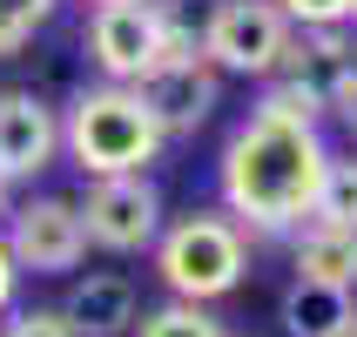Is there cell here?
Here are the masks:
<instances>
[{
	"instance_id": "6da1fadb",
	"label": "cell",
	"mask_w": 357,
	"mask_h": 337,
	"mask_svg": "<svg viewBox=\"0 0 357 337\" xmlns=\"http://www.w3.org/2000/svg\"><path fill=\"white\" fill-rule=\"evenodd\" d=\"M324 169H331V149H324L317 121L257 101L250 121L229 135V149L216 162V189H222V209L243 230L283 237V230H303L310 223Z\"/></svg>"
},
{
	"instance_id": "7a4b0ae2",
	"label": "cell",
	"mask_w": 357,
	"mask_h": 337,
	"mask_svg": "<svg viewBox=\"0 0 357 337\" xmlns=\"http://www.w3.org/2000/svg\"><path fill=\"white\" fill-rule=\"evenodd\" d=\"M162 121L149 115V101L128 81H101L81 88L68 121H61V149L75 156L81 176H149V162L162 156Z\"/></svg>"
},
{
	"instance_id": "3957f363",
	"label": "cell",
	"mask_w": 357,
	"mask_h": 337,
	"mask_svg": "<svg viewBox=\"0 0 357 337\" xmlns=\"http://www.w3.org/2000/svg\"><path fill=\"white\" fill-rule=\"evenodd\" d=\"M243 263H250V237L229 209H196V216H176L155 237V277L189 304H216L243 283Z\"/></svg>"
},
{
	"instance_id": "277c9868",
	"label": "cell",
	"mask_w": 357,
	"mask_h": 337,
	"mask_svg": "<svg viewBox=\"0 0 357 337\" xmlns=\"http://www.w3.org/2000/svg\"><path fill=\"white\" fill-rule=\"evenodd\" d=\"M351 81H357V47L344 40V27H297L263 101L283 108V115L317 121V115H337V95Z\"/></svg>"
},
{
	"instance_id": "5b68a950",
	"label": "cell",
	"mask_w": 357,
	"mask_h": 337,
	"mask_svg": "<svg viewBox=\"0 0 357 337\" xmlns=\"http://www.w3.org/2000/svg\"><path fill=\"white\" fill-rule=\"evenodd\" d=\"M290 14L277 0H216L209 7V34H202V54L216 61L222 75H257L270 81L290 54Z\"/></svg>"
},
{
	"instance_id": "8992f818",
	"label": "cell",
	"mask_w": 357,
	"mask_h": 337,
	"mask_svg": "<svg viewBox=\"0 0 357 337\" xmlns=\"http://www.w3.org/2000/svg\"><path fill=\"white\" fill-rule=\"evenodd\" d=\"M88 54H95L101 81H128L135 88L169 54L155 0H95V14H88Z\"/></svg>"
},
{
	"instance_id": "52a82bcc",
	"label": "cell",
	"mask_w": 357,
	"mask_h": 337,
	"mask_svg": "<svg viewBox=\"0 0 357 337\" xmlns=\"http://www.w3.org/2000/svg\"><path fill=\"white\" fill-rule=\"evenodd\" d=\"M81 223H88V243L95 250H115V257H135V250H155L162 237V189L149 176H101L81 202Z\"/></svg>"
},
{
	"instance_id": "ba28073f",
	"label": "cell",
	"mask_w": 357,
	"mask_h": 337,
	"mask_svg": "<svg viewBox=\"0 0 357 337\" xmlns=\"http://www.w3.org/2000/svg\"><path fill=\"white\" fill-rule=\"evenodd\" d=\"M7 250H14L20 270L34 277H68L81 257H88V223H81V202L68 196H27L7 223Z\"/></svg>"
},
{
	"instance_id": "9c48e42d",
	"label": "cell",
	"mask_w": 357,
	"mask_h": 337,
	"mask_svg": "<svg viewBox=\"0 0 357 337\" xmlns=\"http://www.w3.org/2000/svg\"><path fill=\"white\" fill-rule=\"evenodd\" d=\"M135 95L149 101V115L162 121V135H196L222 101V68L209 54H162L135 81Z\"/></svg>"
},
{
	"instance_id": "30bf717a",
	"label": "cell",
	"mask_w": 357,
	"mask_h": 337,
	"mask_svg": "<svg viewBox=\"0 0 357 337\" xmlns=\"http://www.w3.org/2000/svg\"><path fill=\"white\" fill-rule=\"evenodd\" d=\"M61 149V115L34 88H0V182L40 176Z\"/></svg>"
},
{
	"instance_id": "8fae6325",
	"label": "cell",
	"mask_w": 357,
	"mask_h": 337,
	"mask_svg": "<svg viewBox=\"0 0 357 337\" xmlns=\"http://www.w3.org/2000/svg\"><path fill=\"white\" fill-rule=\"evenodd\" d=\"M61 317L75 324V337H128L135 317H142V297H135V283L121 277V270H88L68 290Z\"/></svg>"
},
{
	"instance_id": "7c38bea8",
	"label": "cell",
	"mask_w": 357,
	"mask_h": 337,
	"mask_svg": "<svg viewBox=\"0 0 357 337\" xmlns=\"http://www.w3.org/2000/svg\"><path fill=\"white\" fill-rule=\"evenodd\" d=\"M277 317L290 337H344L357 324V290H344V283H317V277H297L290 290H283Z\"/></svg>"
},
{
	"instance_id": "4fadbf2b",
	"label": "cell",
	"mask_w": 357,
	"mask_h": 337,
	"mask_svg": "<svg viewBox=\"0 0 357 337\" xmlns=\"http://www.w3.org/2000/svg\"><path fill=\"white\" fill-rule=\"evenodd\" d=\"M297 277L357 290V230H324V223H310L297 237Z\"/></svg>"
},
{
	"instance_id": "5bb4252c",
	"label": "cell",
	"mask_w": 357,
	"mask_h": 337,
	"mask_svg": "<svg viewBox=\"0 0 357 337\" xmlns=\"http://www.w3.org/2000/svg\"><path fill=\"white\" fill-rule=\"evenodd\" d=\"M310 223H324V230H357V162L331 156V169H324V182H317V202H310ZM310 223H303V230H310Z\"/></svg>"
},
{
	"instance_id": "9a60e30c",
	"label": "cell",
	"mask_w": 357,
	"mask_h": 337,
	"mask_svg": "<svg viewBox=\"0 0 357 337\" xmlns=\"http://www.w3.org/2000/svg\"><path fill=\"white\" fill-rule=\"evenodd\" d=\"M135 337H229L202 304L176 297V304H155V310H142L135 317Z\"/></svg>"
},
{
	"instance_id": "2e32d148",
	"label": "cell",
	"mask_w": 357,
	"mask_h": 337,
	"mask_svg": "<svg viewBox=\"0 0 357 337\" xmlns=\"http://www.w3.org/2000/svg\"><path fill=\"white\" fill-rule=\"evenodd\" d=\"M54 7H61V0H0V61H14L20 47L47 27Z\"/></svg>"
},
{
	"instance_id": "e0dca14e",
	"label": "cell",
	"mask_w": 357,
	"mask_h": 337,
	"mask_svg": "<svg viewBox=\"0 0 357 337\" xmlns=\"http://www.w3.org/2000/svg\"><path fill=\"white\" fill-rule=\"evenodd\" d=\"M283 14H290V27H344V20H357V0H277Z\"/></svg>"
},
{
	"instance_id": "ac0fdd59",
	"label": "cell",
	"mask_w": 357,
	"mask_h": 337,
	"mask_svg": "<svg viewBox=\"0 0 357 337\" xmlns=\"http://www.w3.org/2000/svg\"><path fill=\"white\" fill-rule=\"evenodd\" d=\"M0 337H75V324L61 310H20V317L0 324Z\"/></svg>"
},
{
	"instance_id": "d6986e66",
	"label": "cell",
	"mask_w": 357,
	"mask_h": 337,
	"mask_svg": "<svg viewBox=\"0 0 357 337\" xmlns=\"http://www.w3.org/2000/svg\"><path fill=\"white\" fill-rule=\"evenodd\" d=\"M14 290H20V263H14V250H7V237H0V317L14 310Z\"/></svg>"
},
{
	"instance_id": "ffe728a7",
	"label": "cell",
	"mask_w": 357,
	"mask_h": 337,
	"mask_svg": "<svg viewBox=\"0 0 357 337\" xmlns=\"http://www.w3.org/2000/svg\"><path fill=\"white\" fill-rule=\"evenodd\" d=\"M337 121H344V128H351V135H357V81H351V88H344V95H337Z\"/></svg>"
},
{
	"instance_id": "44dd1931",
	"label": "cell",
	"mask_w": 357,
	"mask_h": 337,
	"mask_svg": "<svg viewBox=\"0 0 357 337\" xmlns=\"http://www.w3.org/2000/svg\"><path fill=\"white\" fill-rule=\"evenodd\" d=\"M0 209H7V182H0Z\"/></svg>"
},
{
	"instance_id": "7402d4cb",
	"label": "cell",
	"mask_w": 357,
	"mask_h": 337,
	"mask_svg": "<svg viewBox=\"0 0 357 337\" xmlns=\"http://www.w3.org/2000/svg\"><path fill=\"white\" fill-rule=\"evenodd\" d=\"M344 337H357V324H351V331H344Z\"/></svg>"
}]
</instances>
